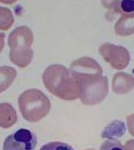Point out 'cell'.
Returning a JSON list of instances; mask_svg holds the SVG:
<instances>
[{"instance_id":"6da1fadb","label":"cell","mask_w":134,"mask_h":150,"mask_svg":"<svg viewBox=\"0 0 134 150\" xmlns=\"http://www.w3.org/2000/svg\"><path fill=\"white\" fill-rule=\"evenodd\" d=\"M79 87V99L87 105L101 103L109 93V81L102 69L92 58L82 57L71 63L70 69Z\"/></svg>"},{"instance_id":"7a4b0ae2","label":"cell","mask_w":134,"mask_h":150,"mask_svg":"<svg viewBox=\"0 0 134 150\" xmlns=\"http://www.w3.org/2000/svg\"><path fill=\"white\" fill-rule=\"evenodd\" d=\"M42 81L48 91L66 100L79 98V87L70 70L60 64H53L45 69Z\"/></svg>"},{"instance_id":"3957f363","label":"cell","mask_w":134,"mask_h":150,"mask_svg":"<svg viewBox=\"0 0 134 150\" xmlns=\"http://www.w3.org/2000/svg\"><path fill=\"white\" fill-rule=\"evenodd\" d=\"M32 42L33 33L29 27L21 26L13 30L8 38L9 58L12 63L21 68L29 66L34 55Z\"/></svg>"},{"instance_id":"277c9868","label":"cell","mask_w":134,"mask_h":150,"mask_svg":"<svg viewBox=\"0 0 134 150\" xmlns=\"http://www.w3.org/2000/svg\"><path fill=\"white\" fill-rule=\"evenodd\" d=\"M19 110L26 120L37 122L48 115L51 108L48 98L40 90L28 89L18 99Z\"/></svg>"},{"instance_id":"5b68a950","label":"cell","mask_w":134,"mask_h":150,"mask_svg":"<svg viewBox=\"0 0 134 150\" xmlns=\"http://www.w3.org/2000/svg\"><path fill=\"white\" fill-rule=\"evenodd\" d=\"M99 52L104 60L116 69H125L130 63V54L123 46L105 43L100 46Z\"/></svg>"},{"instance_id":"8992f818","label":"cell","mask_w":134,"mask_h":150,"mask_svg":"<svg viewBox=\"0 0 134 150\" xmlns=\"http://www.w3.org/2000/svg\"><path fill=\"white\" fill-rule=\"evenodd\" d=\"M37 145L35 134L27 129L20 128L6 139L3 150H35Z\"/></svg>"},{"instance_id":"52a82bcc","label":"cell","mask_w":134,"mask_h":150,"mask_svg":"<svg viewBox=\"0 0 134 150\" xmlns=\"http://www.w3.org/2000/svg\"><path fill=\"white\" fill-rule=\"evenodd\" d=\"M134 89V77L130 74L118 72L112 79V90L116 94H126Z\"/></svg>"},{"instance_id":"ba28073f","label":"cell","mask_w":134,"mask_h":150,"mask_svg":"<svg viewBox=\"0 0 134 150\" xmlns=\"http://www.w3.org/2000/svg\"><path fill=\"white\" fill-rule=\"evenodd\" d=\"M17 121L16 110L11 105L7 103L0 104V127L9 128Z\"/></svg>"},{"instance_id":"9c48e42d","label":"cell","mask_w":134,"mask_h":150,"mask_svg":"<svg viewBox=\"0 0 134 150\" xmlns=\"http://www.w3.org/2000/svg\"><path fill=\"white\" fill-rule=\"evenodd\" d=\"M104 6L115 13L121 15L134 14V0H121L108 2L102 1Z\"/></svg>"},{"instance_id":"30bf717a","label":"cell","mask_w":134,"mask_h":150,"mask_svg":"<svg viewBox=\"0 0 134 150\" xmlns=\"http://www.w3.org/2000/svg\"><path fill=\"white\" fill-rule=\"evenodd\" d=\"M114 31L122 37L134 34V14L122 15L116 23Z\"/></svg>"},{"instance_id":"8fae6325","label":"cell","mask_w":134,"mask_h":150,"mask_svg":"<svg viewBox=\"0 0 134 150\" xmlns=\"http://www.w3.org/2000/svg\"><path fill=\"white\" fill-rule=\"evenodd\" d=\"M126 132L125 124L120 120H114L108 125L101 134L102 138L117 139Z\"/></svg>"},{"instance_id":"7c38bea8","label":"cell","mask_w":134,"mask_h":150,"mask_svg":"<svg viewBox=\"0 0 134 150\" xmlns=\"http://www.w3.org/2000/svg\"><path fill=\"white\" fill-rule=\"evenodd\" d=\"M17 71L13 68L7 66H0V93L11 86L17 77Z\"/></svg>"},{"instance_id":"4fadbf2b","label":"cell","mask_w":134,"mask_h":150,"mask_svg":"<svg viewBox=\"0 0 134 150\" xmlns=\"http://www.w3.org/2000/svg\"><path fill=\"white\" fill-rule=\"evenodd\" d=\"M15 19L11 10L0 7V30H7L14 23Z\"/></svg>"},{"instance_id":"5bb4252c","label":"cell","mask_w":134,"mask_h":150,"mask_svg":"<svg viewBox=\"0 0 134 150\" xmlns=\"http://www.w3.org/2000/svg\"><path fill=\"white\" fill-rule=\"evenodd\" d=\"M40 150H74L69 144L60 142H50L44 145Z\"/></svg>"},{"instance_id":"9a60e30c","label":"cell","mask_w":134,"mask_h":150,"mask_svg":"<svg viewBox=\"0 0 134 150\" xmlns=\"http://www.w3.org/2000/svg\"><path fill=\"white\" fill-rule=\"evenodd\" d=\"M100 150H124V148L118 139H108L102 144Z\"/></svg>"},{"instance_id":"2e32d148","label":"cell","mask_w":134,"mask_h":150,"mask_svg":"<svg viewBox=\"0 0 134 150\" xmlns=\"http://www.w3.org/2000/svg\"><path fill=\"white\" fill-rule=\"evenodd\" d=\"M127 124L129 132L132 136H134V114L129 115L127 117Z\"/></svg>"},{"instance_id":"e0dca14e","label":"cell","mask_w":134,"mask_h":150,"mask_svg":"<svg viewBox=\"0 0 134 150\" xmlns=\"http://www.w3.org/2000/svg\"><path fill=\"white\" fill-rule=\"evenodd\" d=\"M124 150H134V139L128 140L124 145Z\"/></svg>"},{"instance_id":"ac0fdd59","label":"cell","mask_w":134,"mask_h":150,"mask_svg":"<svg viewBox=\"0 0 134 150\" xmlns=\"http://www.w3.org/2000/svg\"><path fill=\"white\" fill-rule=\"evenodd\" d=\"M5 37H6V35L4 33H0V53L4 48Z\"/></svg>"},{"instance_id":"d6986e66","label":"cell","mask_w":134,"mask_h":150,"mask_svg":"<svg viewBox=\"0 0 134 150\" xmlns=\"http://www.w3.org/2000/svg\"><path fill=\"white\" fill-rule=\"evenodd\" d=\"M132 73H133V74H134V69H133V70H132Z\"/></svg>"},{"instance_id":"ffe728a7","label":"cell","mask_w":134,"mask_h":150,"mask_svg":"<svg viewBox=\"0 0 134 150\" xmlns=\"http://www.w3.org/2000/svg\"><path fill=\"white\" fill-rule=\"evenodd\" d=\"M87 150H95V149H87Z\"/></svg>"}]
</instances>
